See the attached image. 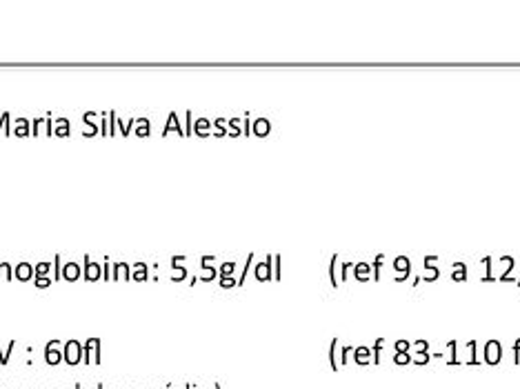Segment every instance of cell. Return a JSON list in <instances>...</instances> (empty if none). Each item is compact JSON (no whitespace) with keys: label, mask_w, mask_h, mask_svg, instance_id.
<instances>
[{"label":"cell","mask_w":520,"mask_h":389,"mask_svg":"<svg viewBox=\"0 0 520 389\" xmlns=\"http://www.w3.org/2000/svg\"><path fill=\"white\" fill-rule=\"evenodd\" d=\"M254 276L258 283H269V280H274V256L267 254L265 260L262 263H258L254 267Z\"/></svg>","instance_id":"obj_1"},{"label":"cell","mask_w":520,"mask_h":389,"mask_svg":"<svg viewBox=\"0 0 520 389\" xmlns=\"http://www.w3.org/2000/svg\"><path fill=\"white\" fill-rule=\"evenodd\" d=\"M83 278L87 283H96V280L102 278V263H93L89 258V254H85L83 258Z\"/></svg>","instance_id":"obj_2"},{"label":"cell","mask_w":520,"mask_h":389,"mask_svg":"<svg viewBox=\"0 0 520 389\" xmlns=\"http://www.w3.org/2000/svg\"><path fill=\"white\" fill-rule=\"evenodd\" d=\"M83 278V265L78 263H65L62 265V280H67V283H76V280H80Z\"/></svg>","instance_id":"obj_3"},{"label":"cell","mask_w":520,"mask_h":389,"mask_svg":"<svg viewBox=\"0 0 520 389\" xmlns=\"http://www.w3.org/2000/svg\"><path fill=\"white\" fill-rule=\"evenodd\" d=\"M172 131H176L180 138H185V129H182V122L178 120V116H176V111H169V116H167V125L163 127V138L165 136H169Z\"/></svg>","instance_id":"obj_4"},{"label":"cell","mask_w":520,"mask_h":389,"mask_svg":"<svg viewBox=\"0 0 520 389\" xmlns=\"http://www.w3.org/2000/svg\"><path fill=\"white\" fill-rule=\"evenodd\" d=\"M251 134H254L256 138H267V136L271 134L269 118H258V120L251 122Z\"/></svg>","instance_id":"obj_5"},{"label":"cell","mask_w":520,"mask_h":389,"mask_svg":"<svg viewBox=\"0 0 520 389\" xmlns=\"http://www.w3.org/2000/svg\"><path fill=\"white\" fill-rule=\"evenodd\" d=\"M131 280H134V283H147L149 280V265L147 263L131 265Z\"/></svg>","instance_id":"obj_6"},{"label":"cell","mask_w":520,"mask_h":389,"mask_svg":"<svg viewBox=\"0 0 520 389\" xmlns=\"http://www.w3.org/2000/svg\"><path fill=\"white\" fill-rule=\"evenodd\" d=\"M14 278H16V280H20V283L33 280V265L31 263H18V265H16Z\"/></svg>","instance_id":"obj_7"},{"label":"cell","mask_w":520,"mask_h":389,"mask_svg":"<svg viewBox=\"0 0 520 389\" xmlns=\"http://www.w3.org/2000/svg\"><path fill=\"white\" fill-rule=\"evenodd\" d=\"M211 120H207V118H196L194 120V134L198 136V138H209L211 136Z\"/></svg>","instance_id":"obj_8"},{"label":"cell","mask_w":520,"mask_h":389,"mask_svg":"<svg viewBox=\"0 0 520 389\" xmlns=\"http://www.w3.org/2000/svg\"><path fill=\"white\" fill-rule=\"evenodd\" d=\"M500 352H502L500 343H498V340H489L487 347H485V354H487L485 358H487L489 365H496V362L500 360Z\"/></svg>","instance_id":"obj_9"},{"label":"cell","mask_w":520,"mask_h":389,"mask_svg":"<svg viewBox=\"0 0 520 389\" xmlns=\"http://www.w3.org/2000/svg\"><path fill=\"white\" fill-rule=\"evenodd\" d=\"M369 273H372V265L353 263V278H356L358 283H369Z\"/></svg>","instance_id":"obj_10"},{"label":"cell","mask_w":520,"mask_h":389,"mask_svg":"<svg viewBox=\"0 0 520 389\" xmlns=\"http://www.w3.org/2000/svg\"><path fill=\"white\" fill-rule=\"evenodd\" d=\"M11 136H16V138H27V136H31V120H27V118H18V120H16L14 131H11Z\"/></svg>","instance_id":"obj_11"},{"label":"cell","mask_w":520,"mask_h":389,"mask_svg":"<svg viewBox=\"0 0 520 389\" xmlns=\"http://www.w3.org/2000/svg\"><path fill=\"white\" fill-rule=\"evenodd\" d=\"M134 134H136V138H149V134H151V122H149V118H136Z\"/></svg>","instance_id":"obj_12"},{"label":"cell","mask_w":520,"mask_h":389,"mask_svg":"<svg viewBox=\"0 0 520 389\" xmlns=\"http://www.w3.org/2000/svg\"><path fill=\"white\" fill-rule=\"evenodd\" d=\"M54 136H58V138H67V136H71V125L67 118H58L56 122H54Z\"/></svg>","instance_id":"obj_13"},{"label":"cell","mask_w":520,"mask_h":389,"mask_svg":"<svg viewBox=\"0 0 520 389\" xmlns=\"http://www.w3.org/2000/svg\"><path fill=\"white\" fill-rule=\"evenodd\" d=\"M502 263H507V269L498 276V283H516L514 278H511V269H514V256H502Z\"/></svg>","instance_id":"obj_14"},{"label":"cell","mask_w":520,"mask_h":389,"mask_svg":"<svg viewBox=\"0 0 520 389\" xmlns=\"http://www.w3.org/2000/svg\"><path fill=\"white\" fill-rule=\"evenodd\" d=\"M202 267V276H198V283H214L216 278H218V269L214 267V265H200Z\"/></svg>","instance_id":"obj_15"},{"label":"cell","mask_w":520,"mask_h":389,"mask_svg":"<svg viewBox=\"0 0 520 389\" xmlns=\"http://www.w3.org/2000/svg\"><path fill=\"white\" fill-rule=\"evenodd\" d=\"M394 269L398 271V276H403V273H411V260H409L407 256H396Z\"/></svg>","instance_id":"obj_16"},{"label":"cell","mask_w":520,"mask_h":389,"mask_svg":"<svg viewBox=\"0 0 520 389\" xmlns=\"http://www.w3.org/2000/svg\"><path fill=\"white\" fill-rule=\"evenodd\" d=\"M338 256H331V260H329V283H331V287H338L340 285V278H338Z\"/></svg>","instance_id":"obj_17"},{"label":"cell","mask_w":520,"mask_h":389,"mask_svg":"<svg viewBox=\"0 0 520 389\" xmlns=\"http://www.w3.org/2000/svg\"><path fill=\"white\" fill-rule=\"evenodd\" d=\"M116 125H118V131L122 134V138H127V136L134 131V127H136V118H129L127 122H122L120 118H116Z\"/></svg>","instance_id":"obj_18"},{"label":"cell","mask_w":520,"mask_h":389,"mask_svg":"<svg viewBox=\"0 0 520 389\" xmlns=\"http://www.w3.org/2000/svg\"><path fill=\"white\" fill-rule=\"evenodd\" d=\"M51 269H54V265L47 263V260H42V263H36V265H33V278H36V276H49Z\"/></svg>","instance_id":"obj_19"},{"label":"cell","mask_w":520,"mask_h":389,"mask_svg":"<svg viewBox=\"0 0 520 389\" xmlns=\"http://www.w3.org/2000/svg\"><path fill=\"white\" fill-rule=\"evenodd\" d=\"M98 134H100V127H98V122H93V120H87V122H85L83 138H96Z\"/></svg>","instance_id":"obj_20"},{"label":"cell","mask_w":520,"mask_h":389,"mask_svg":"<svg viewBox=\"0 0 520 389\" xmlns=\"http://www.w3.org/2000/svg\"><path fill=\"white\" fill-rule=\"evenodd\" d=\"M240 118H231V120H227V129H229V136L231 138H238V136L242 134V127H240Z\"/></svg>","instance_id":"obj_21"},{"label":"cell","mask_w":520,"mask_h":389,"mask_svg":"<svg viewBox=\"0 0 520 389\" xmlns=\"http://www.w3.org/2000/svg\"><path fill=\"white\" fill-rule=\"evenodd\" d=\"M98 127H100L102 138H109V111H102V114H100V122H98Z\"/></svg>","instance_id":"obj_22"},{"label":"cell","mask_w":520,"mask_h":389,"mask_svg":"<svg viewBox=\"0 0 520 389\" xmlns=\"http://www.w3.org/2000/svg\"><path fill=\"white\" fill-rule=\"evenodd\" d=\"M382 260H385V256L378 254L376 258H374L372 263V271H374V283H380V267H382Z\"/></svg>","instance_id":"obj_23"},{"label":"cell","mask_w":520,"mask_h":389,"mask_svg":"<svg viewBox=\"0 0 520 389\" xmlns=\"http://www.w3.org/2000/svg\"><path fill=\"white\" fill-rule=\"evenodd\" d=\"M233 271H236V263H231V260H227V263H223V265L218 267V276H220V278L233 276Z\"/></svg>","instance_id":"obj_24"},{"label":"cell","mask_w":520,"mask_h":389,"mask_svg":"<svg viewBox=\"0 0 520 389\" xmlns=\"http://www.w3.org/2000/svg\"><path fill=\"white\" fill-rule=\"evenodd\" d=\"M0 131L5 136H11V131H14V127H11V116L9 114H2V118H0Z\"/></svg>","instance_id":"obj_25"},{"label":"cell","mask_w":520,"mask_h":389,"mask_svg":"<svg viewBox=\"0 0 520 389\" xmlns=\"http://www.w3.org/2000/svg\"><path fill=\"white\" fill-rule=\"evenodd\" d=\"M483 265H485V276L480 278V283H493V276H491V256H485Z\"/></svg>","instance_id":"obj_26"},{"label":"cell","mask_w":520,"mask_h":389,"mask_svg":"<svg viewBox=\"0 0 520 389\" xmlns=\"http://www.w3.org/2000/svg\"><path fill=\"white\" fill-rule=\"evenodd\" d=\"M185 278H187V267H182V265H173L172 283H182Z\"/></svg>","instance_id":"obj_27"},{"label":"cell","mask_w":520,"mask_h":389,"mask_svg":"<svg viewBox=\"0 0 520 389\" xmlns=\"http://www.w3.org/2000/svg\"><path fill=\"white\" fill-rule=\"evenodd\" d=\"M254 265V254H249L247 256V263H245V267H242V273H240V278H238V287H242L245 285V280H247V273H249V267Z\"/></svg>","instance_id":"obj_28"},{"label":"cell","mask_w":520,"mask_h":389,"mask_svg":"<svg viewBox=\"0 0 520 389\" xmlns=\"http://www.w3.org/2000/svg\"><path fill=\"white\" fill-rule=\"evenodd\" d=\"M283 278V256L276 254L274 256V280H280Z\"/></svg>","instance_id":"obj_29"},{"label":"cell","mask_w":520,"mask_h":389,"mask_svg":"<svg viewBox=\"0 0 520 389\" xmlns=\"http://www.w3.org/2000/svg\"><path fill=\"white\" fill-rule=\"evenodd\" d=\"M51 283H54V278L51 276H36L33 278V285H36L38 289H47Z\"/></svg>","instance_id":"obj_30"},{"label":"cell","mask_w":520,"mask_h":389,"mask_svg":"<svg viewBox=\"0 0 520 389\" xmlns=\"http://www.w3.org/2000/svg\"><path fill=\"white\" fill-rule=\"evenodd\" d=\"M67 360H69V362L78 360V343H74V340L67 345Z\"/></svg>","instance_id":"obj_31"},{"label":"cell","mask_w":520,"mask_h":389,"mask_svg":"<svg viewBox=\"0 0 520 389\" xmlns=\"http://www.w3.org/2000/svg\"><path fill=\"white\" fill-rule=\"evenodd\" d=\"M191 134H194V114L187 111V114H185V138H187V136H191Z\"/></svg>","instance_id":"obj_32"},{"label":"cell","mask_w":520,"mask_h":389,"mask_svg":"<svg viewBox=\"0 0 520 389\" xmlns=\"http://www.w3.org/2000/svg\"><path fill=\"white\" fill-rule=\"evenodd\" d=\"M54 280H60L62 278V263H60V256H54Z\"/></svg>","instance_id":"obj_33"},{"label":"cell","mask_w":520,"mask_h":389,"mask_svg":"<svg viewBox=\"0 0 520 389\" xmlns=\"http://www.w3.org/2000/svg\"><path fill=\"white\" fill-rule=\"evenodd\" d=\"M438 276H440V269H438L436 265H433V267L427 271V276L423 278V283H436V280H438Z\"/></svg>","instance_id":"obj_34"},{"label":"cell","mask_w":520,"mask_h":389,"mask_svg":"<svg viewBox=\"0 0 520 389\" xmlns=\"http://www.w3.org/2000/svg\"><path fill=\"white\" fill-rule=\"evenodd\" d=\"M220 287L223 289H231V287H238V280L233 276H227V278H220Z\"/></svg>","instance_id":"obj_35"},{"label":"cell","mask_w":520,"mask_h":389,"mask_svg":"<svg viewBox=\"0 0 520 389\" xmlns=\"http://www.w3.org/2000/svg\"><path fill=\"white\" fill-rule=\"evenodd\" d=\"M116 114L114 111H109V138H114L116 136V131H118V125H116Z\"/></svg>","instance_id":"obj_36"},{"label":"cell","mask_w":520,"mask_h":389,"mask_svg":"<svg viewBox=\"0 0 520 389\" xmlns=\"http://www.w3.org/2000/svg\"><path fill=\"white\" fill-rule=\"evenodd\" d=\"M242 136H247V138L251 136V118H249V111H247L245 118H242Z\"/></svg>","instance_id":"obj_37"},{"label":"cell","mask_w":520,"mask_h":389,"mask_svg":"<svg viewBox=\"0 0 520 389\" xmlns=\"http://www.w3.org/2000/svg\"><path fill=\"white\" fill-rule=\"evenodd\" d=\"M120 280H131V265L120 263Z\"/></svg>","instance_id":"obj_38"},{"label":"cell","mask_w":520,"mask_h":389,"mask_svg":"<svg viewBox=\"0 0 520 389\" xmlns=\"http://www.w3.org/2000/svg\"><path fill=\"white\" fill-rule=\"evenodd\" d=\"M102 278H105V283L112 280V263H109L107 258H105V263H102Z\"/></svg>","instance_id":"obj_39"},{"label":"cell","mask_w":520,"mask_h":389,"mask_svg":"<svg viewBox=\"0 0 520 389\" xmlns=\"http://www.w3.org/2000/svg\"><path fill=\"white\" fill-rule=\"evenodd\" d=\"M2 280H14V269L9 263H2Z\"/></svg>","instance_id":"obj_40"},{"label":"cell","mask_w":520,"mask_h":389,"mask_svg":"<svg viewBox=\"0 0 520 389\" xmlns=\"http://www.w3.org/2000/svg\"><path fill=\"white\" fill-rule=\"evenodd\" d=\"M349 269H353V263H343V265H340V283H345V280H347Z\"/></svg>","instance_id":"obj_41"},{"label":"cell","mask_w":520,"mask_h":389,"mask_svg":"<svg viewBox=\"0 0 520 389\" xmlns=\"http://www.w3.org/2000/svg\"><path fill=\"white\" fill-rule=\"evenodd\" d=\"M45 125V120H42V118H36V120L31 122V136L33 138H36V136H40V127Z\"/></svg>","instance_id":"obj_42"},{"label":"cell","mask_w":520,"mask_h":389,"mask_svg":"<svg viewBox=\"0 0 520 389\" xmlns=\"http://www.w3.org/2000/svg\"><path fill=\"white\" fill-rule=\"evenodd\" d=\"M45 134L51 138V134H54V122H51V111L47 114V118H45Z\"/></svg>","instance_id":"obj_43"},{"label":"cell","mask_w":520,"mask_h":389,"mask_svg":"<svg viewBox=\"0 0 520 389\" xmlns=\"http://www.w3.org/2000/svg\"><path fill=\"white\" fill-rule=\"evenodd\" d=\"M451 280L454 283H464L467 280V271H454L451 273Z\"/></svg>","instance_id":"obj_44"},{"label":"cell","mask_w":520,"mask_h":389,"mask_svg":"<svg viewBox=\"0 0 520 389\" xmlns=\"http://www.w3.org/2000/svg\"><path fill=\"white\" fill-rule=\"evenodd\" d=\"M112 280H116V283H120V263L112 265Z\"/></svg>","instance_id":"obj_45"},{"label":"cell","mask_w":520,"mask_h":389,"mask_svg":"<svg viewBox=\"0 0 520 389\" xmlns=\"http://www.w3.org/2000/svg\"><path fill=\"white\" fill-rule=\"evenodd\" d=\"M47 360H49V362H56L58 360V352H56V349H51V345L47 347Z\"/></svg>","instance_id":"obj_46"},{"label":"cell","mask_w":520,"mask_h":389,"mask_svg":"<svg viewBox=\"0 0 520 389\" xmlns=\"http://www.w3.org/2000/svg\"><path fill=\"white\" fill-rule=\"evenodd\" d=\"M367 354H369V349H365V347H358L356 349V360L360 362V360H365L367 358Z\"/></svg>","instance_id":"obj_47"},{"label":"cell","mask_w":520,"mask_h":389,"mask_svg":"<svg viewBox=\"0 0 520 389\" xmlns=\"http://www.w3.org/2000/svg\"><path fill=\"white\" fill-rule=\"evenodd\" d=\"M211 125H214V129H225V127H227V120H225V118H216Z\"/></svg>","instance_id":"obj_48"},{"label":"cell","mask_w":520,"mask_h":389,"mask_svg":"<svg viewBox=\"0 0 520 389\" xmlns=\"http://www.w3.org/2000/svg\"><path fill=\"white\" fill-rule=\"evenodd\" d=\"M396 349H398L400 354H404V352H407V349H409V343H407V340H398V345H396Z\"/></svg>","instance_id":"obj_49"},{"label":"cell","mask_w":520,"mask_h":389,"mask_svg":"<svg viewBox=\"0 0 520 389\" xmlns=\"http://www.w3.org/2000/svg\"><path fill=\"white\" fill-rule=\"evenodd\" d=\"M96 118H98V114H93V111H87V114H83V122H87V120L96 122Z\"/></svg>","instance_id":"obj_50"},{"label":"cell","mask_w":520,"mask_h":389,"mask_svg":"<svg viewBox=\"0 0 520 389\" xmlns=\"http://www.w3.org/2000/svg\"><path fill=\"white\" fill-rule=\"evenodd\" d=\"M451 267H454V271H467V265L460 263V260H458V263H454Z\"/></svg>","instance_id":"obj_51"},{"label":"cell","mask_w":520,"mask_h":389,"mask_svg":"<svg viewBox=\"0 0 520 389\" xmlns=\"http://www.w3.org/2000/svg\"><path fill=\"white\" fill-rule=\"evenodd\" d=\"M394 358H396V362H400V365H404V362L409 360L407 354H398V356H394Z\"/></svg>","instance_id":"obj_52"},{"label":"cell","mask_w":520,"mask_h":389,"mask_svg":"<svg viewBox=\"0 0 520 389\" xmlns=\"http://www.w3.org/2000/svg\"><path fill=\"white\" fill-rule=\"evenodd\" d=\"M216 260V256H202L200 258V265H209V263H214Z\"/></svg>","instance_id":"obj_53"},{"label":"cell","mask_w":520,"mask_h":389,"mask_svg":"<svg viewBox=\"0 0 520 389\" xmlns=\"http://www.w3.org/2000/svg\"><path fill=\"white\" fill-rule=\"evenodd\" d=\"M185 260H187V256H173V258H172V267L176 263H185Z\"/></svg>","instance_id":"obj_54"},{"label":"cell","mask_w":520,"mask_h":389,"mask_svg":"<svg viewBox=\"0 0 520 389\" xmlns=\"http://www.w3.org/2000/svg\"><path fill=\"white\" fill-rule=\"evenodd\" d=\"M409 276H411V273H403V276H396V278H394V283H404V280H407Z\"/></svg>","instance_id":"obj_55"},{"label":"cell","mask_w":520,"mask_h":389,"mask_svg":"<svg viewBox=\"0 0 520 389\" xmlns=\"http://www.w3.org/2000/svg\"><path fill=\"white\" fill-rule=\"evenodd\" d=\"M469 349H471V354H474V352H476V343H469ZM471 362H476V358H474V356H471Z\"/></svg>","instance_id":"obj_56"},{"label":"cell","mask_w":520,"mask_h":389,"mask_svg":"<svg viewBox=\"0 0 520 389\" xmlns=\"http://www.w3.org/2000/svg\"><path fill=\"white\" fill-rule=\"evenodd\" d=\"M0 283H2V263H0Z\"/></svg>","instance_id":"obj_57"},{"label":"cell","mask_w":520,"mask_h":389,"mask_svg":"<svg viewBox=\"0 0 520 389\" xmlns=\"http://www.w3.org/2000/svg\"><path fill=\"white\" fill-rule=\"evenodd\" d=\"M516 285H518V287H520V278H516Z\"/></svg>","instance_id":"obj_58"}]
</instances>
